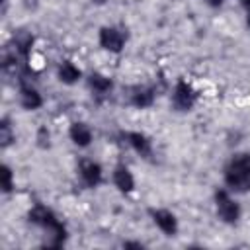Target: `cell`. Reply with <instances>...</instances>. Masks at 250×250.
Wrapping results in <instances>:
<instances>
[{
    "mask_svg": "<svg viewBox=\"0 0 250 250\" xmlns=\"http://www.w3.org/2000/svg\"><path fill=\"white\" fill-rule=\"evenodd\" d=\"M225 180L230 188L238 191L250 189V154H238L232 158L225 170Z\"/></svg>",
    "mask_w": 250,
    "mask_h": 250,
    "instance_id": "cell-1",
    "label": "cell"
},
{
    "mask_svg": "<svg viewBox=\"0 0 250 250\" xmlns=\"http://www.w3.org/2000/svg\"><path fill=\"white\" fill-rule=\"evenodd\" d=\"M29 221L35 223V225H41V227L47 229V230H51L53 236H55V246H61V242L64 240L66 230H64L62 223L53 215V211H49V209L43 207V205H35V207L29 211Z\"/></svg>",
    "mask_w": 250,
    "mask_h": 250,
    "instance_id": "cell-2",
    "label": "cell"
},
{
    "mask_svg": "<svg viewBox=\"0 0 250 250\" xmlns=\"http://www.w3.org/2000/svg\"><path fill=\"white\" fill-rule=\"evenodd\" d=\"M215 201H217V211H219V215H221L223 221H227V223H234V221L238 219V215H240L238 205L227 195V191H217Z\"/></svg>",
    "mask_w": 250,
    "mask_h": 250,
    "instance_id": "cell-3",
    "label": "cell"
},
{
    "mask_svg": "<svg viewBox=\"0 0 250 250\" xmlns=\"http://www.w3.org/2000/svg\"><path fill=\"white\" fill-rule=\"evenodd\" d=\"M123 41H125L123 33L117 31V29H113V27H104L100 31V45L104 49L111 51V53H119L121 47H123Z\"/></svg>",
    "mask_w": 250,
    "mask_h": 250,
    "instance_id": "cell-4",
    "label": "cell"
},
{
    "mask_svg": "<svg viewBox=\"0 0 250 250\" xmlns=\"http://www.w3.org/2000/svg\"><path fill=\"white\" fill-rule=\"evenodd\" d=\"M195 102V92L188 82H178L176 90H174V105L178 109H189Z\"/></svg>",
    "mask_w": 250,
    "mask_h": 250,
    "instance_id": "cell-5",
    "label": "cell"
},
{
    "mask_svg": "<svg viewBox=\"0 0 250 250\" xmlns=\"http://www.w3.org/2000/svg\"><path fill=\"white\" fill-rule=\"evenodd\" d=\"M80 176L86 182V186L94 188L102 180V168L96 162H92V160H82V164H80Z\"/></svg>",
    "mask_w": 250,
    "mask_h": 250,
    "instance_id": "cell-6",
    "label": "cell"
},
{
    "mask_svg": "<svg viewBox=\"0 0 250 250\" xmlns=\"http://www.w3.org/2000/svg\"><path fill=\"white\" fill-rule=\"evenodd\" d=\"M20 100H21V105H23L25 109H37V107L41 105V96L37 94L35 88L27 86V82H21Z\"/></svg>",
    "mask_w": 250,
    "mask_h": 250,
    "instance_id": "cell-7",
    "label": "cell"
},
{
    "mask_svg": "<svg viewBox=\"0 0 250 250\" xmlns=\"http://www.w3.org/2000/svg\"><path fill=\"white\" fill-rule=\"evenodd\" d=\"M152 217H154V223L166 232V234H174L176 232V229H178V225H176V217L170 213V211H164V209H158V211H154L152 213Z\"/></svg>",
    "mask_w": 250,
    "mask_h": 250,
    "instance_id": "cell-8",
    "label": "cell"
},
{
    "mask_svg": "<svg viewBox=\"0 0 250 250\" xmlns=\"http://www.w3.org/2000/svg\"><path fill=\"white\" fill-rule=\"evenodd\" d=\"M127 141L131 143V146L145 158H150L152 156V148H150V141L141 135V133H127Z\"/></svg>",
    "mask_w": 250,
    "mask_h": 250,
    "instance_id": "cell-9",
    "label": "cell"
},
{
    "mask_svg": "<svg viewBox=\"0 0 250 250\" xmlns=\"http://www.w3.org/2000/svg\"><path fill=\"white\" fill-rule=\"evenodd\" d=\"M70 137H72V141H74L78 146H86V145H90V141H92V131H90L84 123H72V127H70Z\"/></svg>",
    "mask_w": 250,
    "mask_h": 250,
    "instance_id": "cell-10",
    "label": "cell"
},
{
    "mask_svg": "<svg viewBox=\"0 0 250 250\" xmlns=\"http://www.w3.org/2000/svg\"><path fill=\"white\" fill-rule=\"evenodd\" d=\"M113 182H115V186H117L121 191H131V189H133V186H135L133 176H131V172H129L125 166H117V168H115Z\"/></svg>",
    "mask_w": 250,
    "mask_h": 250,
    "instance_id": "cell-11",
    "label": "cell"
},
{
    "mask_svg": "<svg viewBox=\"0 0 250 250\" xmlns=\"http://www.w3.org/2000/svg\"><path fill=\"white\" fill-rule=\"evenodd\" d=\"M154 100V92L148 90V88H137L133 94H131V102L137 105V107H148Z\"/></svg>",
    "mask_w": 250,
    "mask_h": 250,
    "instance_id": "cell-12",
    "label": "cell"
},
{
    "mask_svg": "<svg viewBox=\"0 0 250 250\" xmlns=\"http://www.w3.org/2000/svg\"><path fill=\"white\" fill-rule=\"evenodd\" d=\"M59 78H61L62 82H66V84H72L74 80L80 78V70H78L72 62H62L61 68H59Z\"/></svg>",
    "mask_w": 250,
    "mask_h": 250,
    "instance_id": "cell-13",
    "label": "cell"
},
{
    "mask_svg": "<svg viewBox=\"0 0 250 250\" xmlns=\"http://www.w3.org/2000/svg\"><path fill=\"white\" fill-rule=\"evenodd\" d=\"M14 43H16V49L21 53V55H27L31 43H33V37L29 31H18L16 37H14Z\"/></svg>",
    "mask_w": 250,
    "mask_h": 250,
    "instance_id": "cell-14",
    "label": "cell"
},
{
    "mask_svg": "<svg viewBox=\"0 0 250 250\" xmlns=\"http://www.w3.org/2000/svg\"><path fill=\"white\" fill-rule=\"evenodd\" d=\"M90 86L98 92V94H105L107 90H111V80L102 76V74H92L90 76Z\"/></svg>",
    "mask_w": 250,
    "mask_h": 250,
    "instance_id": "cell-15",
    "label": "cell"
},
{
    "mask_svg": "<svg viewBox=\"0 0 250 250\" xmlns=\"http://www.w3.org/2000/svg\"><path fill=\"white\" fill-rule=\"evenodd\" d=\"M0 141H2V146H8L12 143V131H10L8 119H2L0 123Z\"/></svg>",
    "mask_w": 250,
    "mask_h": 250,
    "instance_id": "cell-16",
    "label": "cell"
},
{
    "mask_svg": "<svg viewBox=\"0 0 250 250\" xmlns=\"http://www.w3.org/2000/svg\"><path fill=\"white\" fill-rule=\"evenodd\" d=\"M2 188H4V191L12 189V172L8 166H2Z\"/></svg>",
    "mask_w": 250,
    "mask_h": 250,
    "instance_id": "cell-17",
    "label": "cell"
},
{
    "mask_svg": "<svg viewBox=\"0 0 250 250\" xmlns=\"http://www.w3.org/2000/svg\"><path fill=\"white\" fill-rule=\"evenodd\" d=\"M207 2H209L211 6H221V2H223V0H207Z\"/></svg>",
    "mask_w": 250,
    "mask_h": 250,
    "instance_id": "cell-18",
    "label": "cell"
},
{
    "mask_svg": "<svg viewBox=\"0 0 250 250\" xmlns=\"http://www.w3.org/2000/svg\"><path fill=\"white\" fill-rule=\"evenodd\" d=\"M242 2H244V6H246V8L250 10V0H242Z\"/></svg>",
    "mask_w": 250,
    "mask_h": 250,
    "instance_id": "cell-19",
    "label": "cell"
},
{
    "mask_svg": "<svg viewBox=\"0 0 250 250\" xmlns=\"http://www.w3.org/2000/svg\"><path fill=\"white\" fill-rule=\"evenodd\" d=\"M248 25H250V16H248Z\"/></svg>",
    "mask_w": 250,
    "mask_h": 250,
    "instance_id": "cell-20",
    "label": "cell"
}]
</instances>
